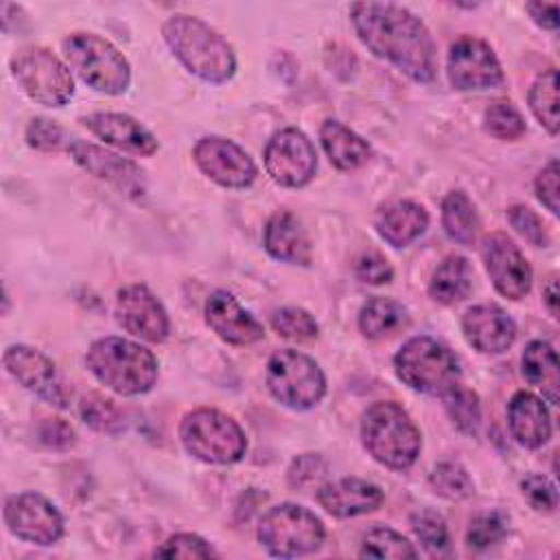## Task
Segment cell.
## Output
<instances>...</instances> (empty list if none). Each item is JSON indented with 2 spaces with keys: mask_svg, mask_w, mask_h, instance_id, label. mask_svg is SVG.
I'll return each instance as SVG.
<instances>
[{
  "mask_svg": "<svg viewBox=\"0 0 560 560\" xmlns=\"http://www.w3.org/2000/svg\"><path fill=\"white\" fill-rule=\"evenodd\" d=\"M271 326L280 337L293 339V341H308V339H315L319 332L315 317L300 306L278 308L271 315Z\"/></svg>",
  "mask_w": 560,
  "mask_h": 560,
  "instance_id": "obj_36",
  "label": "cell"
},
{
  "mask_svg": "<svg viewBox=\"0 0 560 560\" xmlns=\"http://www.w3.org/2000/svg\"><path fill=\"white\" fill-rule=\"evenodd\" d=\"M472 267L464 256H446L433 271L429 295L440 304H457L472 291Z\"/></svg>",
  "mask_w": 560,
  "mask_h": 560,
  "instance_id": "obj_27",
  "label": "cell"
},
{
  "mask_svg": "<svg viewBox=\"0 0 560 560\" xmlns=\"http://www.w3.org/2000/svg\"><path fill=\"white\" fill-rule=\"evenodd\" d=\"M61 48L68 66L92 90L114 96L129 88V61L105 37L94 33H72L61 42Z\"/></svg>",
  "mask_w": 560,
  "mask_h": 560,
  "instance_id": "obj_7",
  "label": "cell"
},
{
  "mask_svg": "<svg viewBox=\"0 0 560 560\" xmlns=\"http://www.w3.org/2000/svg\"><path fill=\"white\" fill-rule=\"evenodd\" d=\"M481 258L494 289L508 300H521L532 289V267L518 245L503 232L481 241Z\"/></svg>",
  "mask_w": 560,
  "mask_h": 560,
  "instance_id": "obj_14",
  "label": "cell"
},
{
  "mask_svg": "<svg viewBox=\"0 0 560 560\" xmlns=\"http://www.w3.org/2000/svg\"><path fill=\"white\" fill-rule=\"evenodd\" d=\"M179 440L188 455L206 464H236L247 451V438L241 424L210 407L188 411L179 422Z\"/></svg>",
  "mask_w": 560,
  "mask_h": 560,
  "instance_id": "obj_6",
  "label": "cell"
},
{
  "mask_svg": "<svg viewBox=\"0 0 560 560\" xmlns=\"http://www.w3.org/2000/svg\"><path fill=\"white\" fill-rule=\"evenodd\" d=\"M508 534V518L501 512H486L470 521L466 540L472 549H486L503 540Z\"/></svg>",
  "mask_w": 560,
  "mask_h": 560,
  "instance_id": "obj_39",
  "label": "cell"
},
{
  "mask_svg": "<svg viewBox=\"0 0 560 560\" xmlns=\"http://www.w3.org/2000/svg\"><path fill=\"white\" fill-rule=\"evenodd\" d=\"M116 319L127 332L151 343H162L171 330L162 302L144 284H129L118 291Z\"/></svg>",
  "mask_w": 560,
  "mask_h": 560,
  "instance_id": "obj_17",
  "label": "cell"
},
{
  "mask_svg": "<svg viewBox=\"0 0 560 560\" xmlns=\"http://www.w3.org/2000/svg\"><path fill=\"white\" fill-rule=\"evenodd\" d=\"M155 556L160 558H212L217 556L210 542H206L197 534H175L166 538L158 549Z\"/></svg>",
  "mask_w": 560,
  "mask_h": 560,
  "instance_id": "obj_41",
  "label": "cell"
},
{
  "mask_svg": "<svg viewBox=\"0 0 560 560\" xmlns=\"http://www.w3.org/2000/svg\"><path fill=\"white\" fill-rule=\"evenodd\" d=\"M81 122L103 142L131 155H153L158 151L155 136L127 114L94 112L83 116Z\"/></svg>",
  "mask_w": 560,
  "mask_h": 560,
  "instance_id": "obj_21",
  "label": "cell"
},
{
  "mask_svg": "<svg viewBox=\"0 0 560 560\" xmlns=\"http://www.w3.org/2000/svg\"><path fill=\"white\" fill-rule=\"evenodd\" d=\"M2 361L7 372L22 387L55 407H66V392L61 387L57 365L44 352L24 343H13L4 350Z\"/></svg>",
  "mask_w": 560,
  "mask_h": 560,
  "instance_id": "obj_18",
  "label": "cell"
},
{
  "mask_svg": "<svg viewBox=\"0 0 560 560\" xmlns=\"http://www.w3.org/2000/svg\"><path fill=\"white\" fill-rule=\"evenodd\" d=\"M411 529L420 545L431 553H446L451 538L446 521L433 510H418L411 514Z\"/></svg>",
  "mask_w": 560,
  "mask_h": 560,
  "instance_id": "obj_37",
  "label": "cell"
},
{
  "mask_svg": "<svg viewBox=\"0 0 560 560\" xmlns=\"http://www.w3.org/2000/svg\"><path fill=\"white\" fill-rule=\"evenodd\" d=\"M483 129L499 140H516L525 133V120L510 101H499L486 109Z\"/></svg>",
  "mask_w": 560,
  "mask_h": 560,
  "instance_id": "obj_38",
  "label": "cell"
},
{
  "mask_svg": "<svg viewBox=\"0 0 560 560\" xmlns=\"http://www.w3.org/2000/svg\"><path fill=\"white\" fill-rule=\"evenodd\" d=\"M542 298H545V304L549 308V313L556 317L558 315V280L556 276H551L542 289Z\"/></svg>",
  "mask_w": 560,
  "mask_h": 560,
  "instance_id": "obj_49",
  "label": "cell"
},
{
  "mask_svg": "<svg viewBox=\"0 0 560 560\" xmlns=\"http://www.w3.org/2000/svg\"><path fill=\"white\" fill-rule=\"evenodd\" d=\"M79 411L83 422L90 424L94 431L116 433L122 429V411L112 398H105L103 394H85L79 402Z\"/></svg>",
  "mask_w": 560,
  "mask_h": 560,
  "instance_id": "obj_35",
  "label": "cell"
},
{
  "mask_svg": "<svg viewBox=\"0 0 560 560\" xmlns=\"http://www.w3.org/2000/svg\"><path fill=\"white\" fill-rule=\"evenodd\" d=\"M396 376L413 392L446 396L459 385L462 370L455 354L433 337L407 339L394 357Z\"/></svg>",
  "mask_w": 560,
  "mask_h": 560,
  "instance_id": "obj_5",
  "label": "cell"
},
{
  "mask_svg": "<svg viewBox=\"0 0 560 560\" xmlns=\"http://www.w3.org/2000/svg\"><path fill=\"white\" fill-rule=\"evenodd\" d=\"M429 486L435 494L448 499V501H462L472 494L475 486L470 475L462 464L455 462H442L438 464L429 475Z\"/></svg>",
  "mask_w": 560,
  "mask_h": 560,
  "instance_id": "obj_33",
  "label": "cell"
},
{
  "mask_svg": "<svg viewBox=\"0 0 560 560\" xmlns=\"http://www.w3.org/2000/svg\"><path fill=\"white\" fill-rule=\"evenodd\" d=\"M407 324V308L392 298H370L359 311V330L368 339L389 337Z\"/></svg>",
  "mask_w": 560,
  "mask_h": 560,
  "instance_id": "obj_30",
  "label": "cell"
},
{
  "mask_svg": "<svg viewBox=\"0 0 560 560\" xmlns=\"http://www.w3.org/2000/svg\"><path fill=\"white\" fill-rule=\"evenodd\" d=\"M508 427L525 448H540L551 438V416L542 398L532 392H516L508 402Z\"/></svg>",
  "mask_w": 560,
  "mask_h": 560,
  "instance_id": "obj_23",
  "label": "cell"
},
{
  "mask_svg": "<svg viewBox=\"0 0 560 560\" xmlns=\"http://www.w3.org/2000/svg\"><path fill=\"white\" fill-rule=\"evenodd\" d=\"M523 497L538 512H553L558 505V490L545 475H529L521 481Z\"/></svg>",
  "mask_w": 560,
  "mask_h": 560,
  "instance_id": "obj_42",
  "label": "cell"
},
{
  "mask_svg": "<svg viewBox=\"0 0 560 560\" xmlns=\"http://www.w3.org/2000/svg\"><path fill=\"white\" fill-rule=\"evenodd\" d=\"M525 11L542 28H558V4L556 2H527Z\"/></svg>",
  "mask_w": 560,
  "mask_h": 560,
  "instance_id": "obj_48",
  "label": "cell"
},
{
  "mask_svg": "<svg viewBox=\"0 0 560 560\" xmlns=\"http://www.w3.org/2000/svg\"><path fill=\"white\" fill-rule=\"evenodd\" d=\"M66 149H68L70 158L83 171H88L90 175H94L98 179H105L107 184L116 186L127 197L144 195L147 179H144L142 168L136 162H131L114 151H107L94 142H85V140H72V142H68Z\"/></svg>",
  "mask_w": 560,
  "mask_h": 560,
  "instance_id": "obj_16",
  "label": "cell"
},
{
  "mask_svg": "<svg viewBox=\"0 0 560 560\" xmlns=\"http://www.w3.org/2000/svg\"><path fill=\"white\" fill-rule=\"evenodd\" d=\"M265 168L276 184L302 188L315 177L317 171L315 147L300 129H280L265 147Z\"/></svg>",
  "mask_w": 560,
  "mask_h": 560,
  "instance_id": "obj_11",
  "label": "cell"
},
{
  "mask_svg": "<svg viewBox=\"0 0 560 560\" xmlns=\"http://www.w3.org/2000/svg\"><path fill=\"white\" fill-rule=\"evenodd\" d=\"M206 324L232 346H249L265 337L262 324L245 311L238 300L228 291H214L206 300Z\"/></svg>",
  "mask_w": 560,
  "mask_h": 560,
  "instance_id": "obj_19",
  "label": "cell"
},
{
  "mask_svg": "<svg viewBox=\"0 0 560 560\" xmlns=\"http://www.w3.org/2000/svg\"><path fill=\"white\" fill-rule=\"evenodd\" d=\"M324 538L322 518L298 503H280L258 523V540L276 558L308 556L322 547Z\"/></svg>",
  "mask_w": 560,
  "mask_h": 560,
  "instance_id": "obj_8",
  "label": "cell"
},
{
  "mask_svg": "<svg viewBox=\"0 0 560 560\" xmlns=\"http://www.w3.org/2000/svg\"><path fill=\"white\" fill-rule=\"evenodd\" d=\"M315 499L328 514L337 518H350L378 510L385 497L383 490L372 481L359 477H343L319 486Z\"/></svg>",
  "mask_w": 560,
  "mask_h": 560,
  "instance_id": "obj_22",
  "label": "cell"
},
{
  "mask_svg": "<svg viewBox=\"0 0 560 560\" xmlns=\"http://www.w3.org/2000/svg\"><path fill=\"white\" fill-rule=\"evenodd\" d=\"M350 20L359 39L418 83L435 79V42L420 18L392 2H357Z\"/></svg>",
  "mask_w": 560,
  "mask_h": 560,
  "instance_id": "obj_1",
  "label": "cell"
},
{
  "mask_svg": "<svg viewBox=\"0 0 560 560\" xmlns=\"http://www.w3.org/2000/svg\"><path fill=\"white\" fill-rule=\"evenodd\" d=\"M374 228L385 243L407 247L429 228V212L411 199H394L376 210Z\"/></svg>",
  "mask_w": 560,
  "mask_h": 560,
  "instance_id": "obj_24",
  "label": "cell"
},
{
  "mask_svg": "<svg viewBox=\"0 0 560 560\" xmlns=\"http://www.w3.org/2000/svg\"><path fill=\"white\" fill-rule=\"evenodd\" d=\"M39 440L48 448H70L74 444V431L61 418H46L39 427Z\"/></svg>",
  "mask_w": 560,
  "mask_h": 560,
  "instance_id": "obj_46",
  "label": "cell"
},
{
  "mask_svg": "<svg viewBox=\"0 0 560 560\" xmlns=\"http://www.w3.org/2000/svg\"><path fill=\"white\" fill-rule=\"evenodd\" d=\"M361 556L368 558H394V560H405V558H416L418 551L413 549V545L398 534L392 527L378 525L372 527L361 542Z\"/></svg>",
  "mask_w": 560,
  "mask_h": 560,
  "instance_id": "obj_32",
  "label": "cell"
},
{
  "mask_svg": "<svg viewBox=\"0 0 560 560\" xmlns=\"http://www.w3.org/2000/svg\"><path fill=\"white\" fill-rule=\"evenodd\" d=\"M354 273L365 284H387L394 278V269L378 252H363L354 262Z\"/></svg>",
  "mask_w": 560,
  "mask_h": 560,
  "instance_id": "obj_44",
  "label": "cell"
},
{
  "mask_svg": "<svg viewBox=\"0 0 560 560\" xmlns=\"http://www.w3.org/2000/svg\"><path fill=\"white\" fill-rule=\"evenodd\" d=\"M262 245L276 260L306 267L311 262V241L300 219L287 210L269 217L262 234Z\"/></svg>",
  "mask_w": 560,
  "mask_h": 560,
  "instance_id": "obj_25",
  "label": "cell"
},
{
  "mask_svg": "<svg viewBox=\"0 0 560 560\" xmlns=\"http://www.w3.org/2000/svg\"><path fill=\"white\" fill-rule=\"evenodd\" d=\"M11 72L22 92L35 103L61 107L74 96L68 66L42 46H24L11 57Z\"/></svg>",
  "mask_w": 560,
  "mask_h": 560,
  "instance_id": "obj_10",
  "label": "cell"
},
{
  "mask_svg": "<svg viewBox=\"0 0 560 560\" xmlns=\"http://www.w3.org/2000/svg\"><path fill=\"white\" fill-rule=\"evenodd\" d=\"M444 407H446L448 418L462 433H466V435L477 433V429L481 424V407H479V398L472 389L457 385L453 392H448L444 396Z\"/></svg>",
  "mask_w": 560,
  "mask_h": 560,
  "instance_id": "obj_34",
  "label": "cell"
},
{
  "mask_svg": "<svg viewBox=\"0 0 560 560\" xmlns=\"http://www.w3.org/2000/svg\"><path fill=\"white\" fill-rule=\"evenodd\" d=\"M162 35L173 55L195 77L225 83L236 72V57L228 39L199 18L175 13L162 24Z\"/></svg>",
  "mask_w": 560,
  "mask_h": 560,
  "instance_id": "obj_2",
  "label": "cell"
},
{
  "mask_svg": "<svg viewBox=\"0 0 560 560\" xmlns=\"http://www.w3.org/2000/svg\"><path fill=\"white\" fill-rule=\"evenodd\" d=\"M523 376L536 385L542 396L556 405L558 402V389H560V376H558V354L551 343L536 339L525 346L523 352Z\"/></svg>",
  "mask_w": 560,
  "mask_h": 560,
  "instance_id": "obj_28",
  "label": "cell"
},
{
  "mask_svg": "<svg viewBox=\"0 0 560 560\" xmlns=\"http://www.w3.org/2000/svg\"><path fill=\"white\" fill-rule=\"evenodd\" d=\"M446 74L451 85L462 92L497 88L503 83V70L494 50L472 35L453 42L446 59Z\"/></svg>",
  "mask_w": 560,
  "mask_h": 560,
  "instance_id": "obj_13",
  "label": "cell"
},
{
  "mask_svg": "<svg viewBox=\"0 0 560 560\" xmlns=\"http://www.w3.org/2000/svg\"><path fill=\"white\" fill-rule=\"evenodd\" d=\"M462 332L477 352L501 354L514 343L516 326L501 306L477 304L464 313Z\"/></svg>",
  "mask_w": 560,
  "mask_h": 560,
  "instance_id": "obj_20",
  "label": "cell"
},
{
  "mask_svg": "<svg viewBox=\"0 0 560 560\" xmlns=\"http://www.w3.org/2000/svg\"><path fill=\"white\" fill-rule=\"evenodd\" d=\"M536 195L540 203L551 212L558 214V162L551 160L538 175H536Z\"/></svg>",
  "mask_w": 560,
  "mask_h": 560,
  "instance_id": "obj_45",
  "label": "cell"
},
{
  "mask_svg": "<svg viewBox=\"0 0 560 560\" xmlns=\"http://www.w3.org/2000/svg\"><path fill=\"white\" fill-rule=\"evenodd\" d=\"M324 470H326V464L317 455L308 453L293 462V466L289 470V481H291V486L300 488V486L315 481L319 475H324Z\"/></svg>",
  "mask_w": 560,
  "mask_h": 560,
  "instance_id": "obj_47",
  "label": "cell"
},
{
  "mask_svg": "<svg viewBox=\"0 0 560 560\" xmlns=\"http://www.w3.org/2000/svg\"><path fill=\"white\" fill-rule=\"evenodd\" d=\"M4 523L13 536L33 545H55L63 536L61 512L39 492L11 494L4 501Z\"/></svg>",
  "mask_w": 560,
  "mask_h": 560,
  "instance_id": "obj_12",
  "label": "cell"
},
{
  "mask_svg": "<svg viewBox=\"0 0 560 560\" xmlns=\"http://www.w3.org/2000/svg\"><path fill=\"white\" fill-rule=\"evenodd\" d=\"M508 221L510 225L534 247H547L549 245V232L542 223V219L527 206H510L508 208Z\"/></svg>",
  "mask_w": 560,
  "mask_h": 560,
  "instance_id": "obj_40",
  "label": "cell"
},
{
  "mask_svg": "<svg viewBox=\"0 0 560 560\" xmlns=\"http://www.w3.org/2000/svg\"><path fill=\"white\" fill-rule=\"evenodd\" d=\"M26 142L37 151H57L66 142L63 129L48 118H33L26 127Z\"/></svg>",
  "mask_w": 560,
  "mask_h": 560,
  "instance_id": "obj_43",
  "label": "cell"
},
{
  "mask_svg": "<svg viewBox=\"0 0 560 560\" xmlns=\"http://www.w3.org/2000/svg\"><path fill=\"white\" fill-rule=\"evenodd\" d=\"M85 365L98 383L120 396L147 394L158 381V359L144 346L122 337L96 339Z\"/></svg>",
  "mask_w": 560,
  "mask_h": 560,
  "instance_id": "obj_3",
  "label": "cell"
},
{
  "mask_svg": "<svg viewBox=\"0 0 560 560\" xmlns=\"http://www.w3.org/2000/svg\"><path fill=\"white\" fill-rule=\"evenodd\" d=\"M319 140L330 164L339 171H354L372 158L370 144L339 120H326L319 129Z\"/></svg>",
  "mask_w": 560,
  "mask_h": 560,
  "instance_id": "obj_26",
  "label": "cell"
},
{
  "mask_svg": "<svg viewBox=\"0 0 560 560\" xmlns=\"http://www.w3.org/2000/svg\"><path fill=\"white\" fill-rule=\"evenodd\" d=\"M361 442L365 451L392 470H407L416 464L422 438L411 416L394 400H381L361 418Z\"/></svg>",
  "mask_w": 560,
  "mask_h": 560,
  "instance_id": "obj_4",
  "label": "cell"
},
{
  "mask_svg": "<svg viewBox=\"0 0 560 560\" xmlns=\"http://www.w3.org/2000/svg\"><path fill=\"white\" fill-rule=\"evenodd\" d=\"M192 160L206 177L225 188H245L258 173L249 153L221 136H206L197 140Z\"/></svg>",
  "mask_w": 560,
  "mask_h": 560,
  "instance_id": "obj_15",
  "label": "cell"
},
{
  "mask_svg": "<svg viewBox=\"0 0 560 560\" xmlns=\"http://www.w3.org/2000/svg\"><path fill=\"white\" fill-rule=\"evenodd\" d=\"M529 109L536 120L551 133H558V70L549 68L536 77L529 88Z\"/></svg>",
  "mask_w": 560,
  "mask_h": 560,
  "instance_id": "obj_31",
  "label": "cell"
},
{
  "mask_svg": "<svg viewBox=\"0 0 560 560\" xmlns=\"http://www.w3.org/2000/svg\"><path fill=\"white\" fill-rule=\"evenodd\" d=\"M267 387L280 405L304 411L322 402L326 376L315 359L284 348L273 352L267 363Z\"/></svg>",
  "mask_w": 560,
  "mask_h": 560,
  "instance_id": "obj_9",
  "label": "cell"
},
{
  "mask_svg": "<svg viewBox=\"0 0 560 560\" xmlns=\"http://www.w3.org/2000/svg\"><path fill=\"white\" fill-rule=\"evenodd\" d=\"M442 228L451 241L470 247L479 232V214L464 190H451L442 199Z\"/></svg>",
  "mask_w": 560,
  "mask_h": 560,
  "instance_id": "obj_29",
  "label": "cell"
}]
</instances>
